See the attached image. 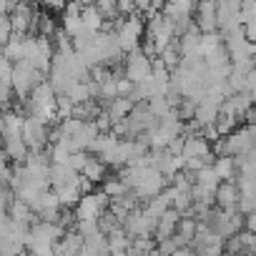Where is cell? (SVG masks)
Wrapping results in <instances>:
<instances>
[{"label": "cell", "instance_id": "1", "mask_svg": "<svg viewBox=\"0 0 256 256\" xmlns=\"http://www.w3.org/2000/svg\"><path fill=\"white\" fill-rule=\"evenodd\" d=\"M146 40L154 43L158 48V56H161V50L176 40V23L168 16H164V13L151 16L146 20Z\"/></svg>", "mask_w": 256, "mask_h": 256}, {"label": "cell", "instance_id": "2", "mask_svg": "<svg viewBox=\"0 0 256 256\" xmlns=\"http://www.w3.org/2000/svg\"><path fill=\"white\" fill-rule=\"evenodd\" d=\"M43 80H46L43 78V70H38L28 60L16 63V68H13V88H16V96L20 100H28V96L33 93V88L38 83H43Z\"/></svg>", "mask_w": 256, "mask_h": 256}, {"label": "cell", "instance_id": "3", "mask_svg": "<svg viewBox=\"0 0 256 256\" xmlns=\"http://www.w3.org/2000/svg\"><path fill=\"white\" fill-rule=\"evenodd\" d=\"M30 66H36L38 70L43 73H50L53 68V60H56V46L48 36H33L30 38V50H28V58H26Z\"/></svg>", "mask_w": 256, "mask_h": 256}, {"label": "cell", "instance_id": "4", "mask_svg": "<svg viewBox=\"0 0 256 256\" xmlns=\"http://www.w3.org/2000/svg\"><path fill=\"white\" fill-rule=\"evenodd\" d=\"M123 70H126V78L128 80H146L154 76V58L146 53V50H134V53H128L126 60H123Z\"/></svg>", "mask_w": 256, "mask_h": 256}, {"label": "cell", "instance_id": "5", "mask_svg": "<svg viewBox=\"0 0 256 256\" xmlns=\"http://www.w3.org/2000/svg\"><path fill=\"white\" fill-rule=\"evenodd\" d=\"M23 138L30 146V151H43L50 144V126L43 123L36 116H26V126H23Z\"/></svg>", "mask_w": 256, "mask_h": 256}, {"label": "cell", "instance_id": "6", "mask_svg": "<svg viewBox=\"0 0 256 256\" xmlns=\"http://www.w3.org/2000/svg\"><path fill=\"white\" fill-rule=\"evenodd\" d=\"M156 224H158V221L151 218V216L146 214V208H136L131 216L123 221V228L128 231V236H131V238H138V236H154Z\"/></svg>", "mask_w": 256, "mask_h": 256}, {"label": "cell", "instance_id": "7", "mask_svg": "<svg viewBox=\"0 0 256 256\" xmlns=\"http://www.w3.org/2000/svg\"><path fill=\"white\" fill-rule=\"evenodd\" d=\"M254 108V96L248 90H241V93H231L224 106H221V116H231L236 120H244L248 116V110Z\"/></svg>", "mask_w": 256, "mask_h": 256}, {"label": "cell", "instance_id": "8", "mask_svg": "<svg viewBox=\"0 0 256 256\" xmlns=\"http://www.w3.org/2000/svg\"><path fill=\"white\" fill-rule=\"evenodd\" d=\"M196 26L204 33H216L218 30V3H216V0H198Z\"/></svg>", "mask_w": 256, "mask_h": 256}, {"label": "cell", "instance_id": "9", "mask_svg": "<svg viewBox=\"0 0 256 256\" xmlns=\"http://www.w3.org/2000/svg\"><path fill=\"white\" fill-rule=\"evenodd\" d=\"M241 204V188L234 181H221L218 191H216V208H224L228 214H236Z\"/></svg>", "mask_w": 256, "mask_h": 256}, {"label": "cell", "instance_id": "10", "mask_svg": "<svg viewBox=\"0 0 256 256\" xmlns=\"http://www.w3.org/2000/svg\"><path fill=\"white\" fill-rule=\"evenodd\" d=\"M10 20H13L16 33L28 36V30H33V28H36V23H38V13H36L28 3H18V6H16V10L10 13Z\"/></svg>", "mask_w": 256, "mask_h": 256}, {"label": "cell", "instance_id": "11", "mask_svg": "<svg viewBox=\"0 0 256 256\" xmlns=\"http://www.w3.org/2000/svg\"><path fill=\"white\" fill-rule=\"evenodd\" d=\"M78 184H80V174L78 171H73L68 164H53V168H50V186L56 191L68 188V186H78Z\"/></svg>", "mask_w": 256, "mask_h": 256}, {"label": "cell", "instance_id": "12", "mask_svg": "<svg viewBox=\"0 0 256 256\" xmlns=\"http://www.w3.org/2000/svg\"><path fill=\"white\" fill-rule=\"evenodd\" d=\"M221 100H216V98H208V96H204V100L198 103V108H196V123L204 128V126H214L216 120H218V116H221Z\"/></svg>", "mask_w": 256, "mask_h": 256}, {"label": "cell", "instance_id": "13", "mask_svg": "<svg viewBox=\"0 0 256 256\" xmlns=\"http://www.w3.org/2000/svg\"><path fill=\"white\" fill-rule=\"evenodd\" d=\"M181 211H176V208H168L161 218H158V224H156V231H154V238L156 241H164V238H171V236H176V231H178V224H181Z\"/></svg>", "mask_w": 256, "mask_h": 256}, {"label": "cell", "instance_id": "14", "mask_svg": "<svg viewBox=\"0 0 256 256\" xmlns=\"http://www.w3.org/2000/svg\"><path fill=\"white\" fill-rule=\"evenodd\" d=\"M86 246V236H80L76 228H70L56 246H53V254L56 256H78Z\"/></svg>", "mask_w": 256, "mask_h": 256}, {"label": "cell", "instance_id": "15", "mask_svg": "<svg viewBox=\"0 0 256 256\" xmlns=\"http://www.w3.org/2000/svg\"><path fill=\"white\" fill-rule=\"evenodd\" d=\"M196 0H166L164 16H168L171 20H191V16L196 13Z\"/></svg>", "mask_w": 256, "mask_h": 256}, {"label": "cell", "instance_id": "16", "mask_svg": "<svg viewBox=\"0 0 256 256\" xmlns=\"http://www.w3.org/2000/svg\"><path fill=\"white\" fill-rule=\"evenodd\" d=\"M30 38H33V36H20V33H16V36L10 38V43L3 46V48H6L3 56L10 58L13 63L26 60V58H28V50H30Z\"/></svg>", "mask_w": 256, "mask_h": 256}, {"label": "cell", "instance_id": "17", "mask_svg": "<svg viewBox=\"0 0 256 256\" xmlns=\"http://www.w3.org/2000/svg\"><path fill=\"white\" fill-rule=\"evenodd\" d=\"M6 156H8L13 164H26V161H28L30 146L26 144L23 134H18V136H6Z\"/></svg>", "mask_w": 256, "mask_h": 256}, {"label": "cell", "instance_id": "18", "mask_svg": "<svg viewBox=\"0 0 256 256\" xmlns=\"http://www.w3.org/2000/svg\"><path fill=\"white\" fill-rule=\"evenodd\" d=\"M214 148H211V141L204 138V134H191L186 136V146H184V158H204L208 156Z\"/></svg>", "mask_w": 256, "mask_h": 256}, {"label": "cell", "instance_id": "19", "mask_svg": "<svg viewBox=\"0 0 256 256\" xmlns=\"http://www.w3.org/2000/svg\"><path fill=\"white\" fill-rule=\"evenodd\" d=\"M134 108H136V103L128 98V96H118V98H113L110 103H106V110H108V116L113 118V126L120 123V120H126L128 116H131Z\"/></svg>", "mask_w": 256, "mask_h": 256}, {"label": "cell", "instance_id": "20", "mask_svg": "<svg viewBox=\"0 0 256 256\" xmlns=\"http://www.w3.org/2000/svg\"><path fill=\"white\" fill-rule=\"evenodd\" d=\"M100 191H103L110 201H116V198H123L126 194H131L134 188L128 186L120 176H113V178H106V181H103V188H100Z\"/></svg>", "mask_w": 256, "mask_h": 256}, {"label": "cell", "instance_id": "21", "mask_svg": "<svg viewBox=\"0 0 256 256\" xmlns=\"http://www.w3.org/2000/svg\"><path fill=\"white\" fill-rule=\"evenodd\" d=\"M83 23H86V28H88L90 33H103V28H106V16L98 10V6H88V8H83Z\"/></svg>", "mask_w": 256, "mask_h": 256}, {"label": "cell", "instance_id": "22", "mask_svg": "<svg viewBox=\"0 0 256 256\" xmlns=\"http://www.w3.org/2000/svg\"><path fill=\"white\" fill-rule=\"evenodd\" d=\"M161 60H164V66L168 68V70H176L178 66H181V60H184V50H181V43H171V46H166L164 50H161V56H158Z\"/></svg>", "mask_w": 256, "mask_h": 256}, {"label": "cell", "instance_id": "23", "mask_svg": "<svg viewBox=\"0 0 256 256\" xmlns=\"http://www.w3.org/2000/svg\"><path fill=\"white\" fill-rule=\"evenodd\" d=\"M236 158L234 156H218L216 158V164H214V171L218 174V178L221 181H234V176H236Z\"/></svg>", "mask_w": 256, "mask_h": 256}, {"label": "cell", "instance_id": "24", "mask_svg": "<svg viewBox=\"0 0 256 256\" xmlns=\"http://www.w3.org/2000/svg\"><path fill=\"white\" fill-rule=\"evenodd\" d=\"M106 171H108V166L103 164V158L90 156V161H88L86 168H83V176H86L88 181H93V184H100V181H106Z\"/></svg>", "mask_w": 256, "mask_h": 256}, {"label": "cell", "instance_id": "25", "mask_svg": "<svg viewBox=\"0 0 256 256\" xmlns=\"http://www.w3.org/2000/svg\"><path fill=\"white\" fill-rule=\"evenodd\" d=\"M176 234L184 238L186 246L194 244V238H196V234H198V218H194V216H184L181 224H178V231H176Z\"/></svg>", "mask_w": 256, "mask_h": 256}, {"label": "cell", "instance_id": "26", "mask_svg": "<svg viewBox=\"0 0 256 256\" xmlns=\"http://www.w3.org/2000/svg\"><path fill=\"white\" fill-rule=\"evenodd\" d=\"M148 108H151V113H154L156 118H164V116H168L171 110H176V108L168 103L166 96H154V98L148 100Z\"/></svg>", "mask_w": 256, "mask_h": 256}, {"label": "cell", "instance_id": "27", "mask_svg": "<svg viewBox=\"0 0 256 256\" xmlns=\"http://www.w3.org/2000/svg\"><path fill=\"white\" fill-rule=\"evenodd\" d=\"M186 244H184V238L176 234V236H171V238H164V241H158V254L161 256H174L178 248H184Z\"/></svg>", "mask_w": 256, "mask_h": 256}, {"label": "cell", "instance_id": "28", "mask_svg": "<svg viewBox=\"0 0 256 256\" xmlns=\"http://www.w3.org/2000/svg\"><path fill=\"white\" fill-rule=\"evenodd\" d=\"M88 161H90L88 151H76V154H70V158H68V166H70L73 171L83 174V168H86V164H88Z\"/></svg>", "mask_w": 256, "mask_h": 256}, {"label": "cell", "instance_id": "29", "mask_svg": "<svg viewBox=\"0 0 256 256\" xmlns=\"http://www.w3.org/2000/svg\"><path fill=\"white\" fill-rule=\"evenodd\" d=\"M241 20H244V26L256 23V0H244L241 3Z\"/></svg>", "mask_w": 256, "mask_h": 256}, {"label": "cell", "instance_id": "30", "mask_svg": "<svg viewBox=\"0 0 256 256\" xmlns=\"http://www.w3.org/2000/svg\"><path fill=\"white\" fill-rule=\"evenodd\" d=\"M196 108H198V103H196V100L184 98V103H181L176 110H178V116H181L184 120H194V118H196Z\"/></svg>", "mask_w": 256, "mask_h": 256}, {"label": "cell", "instance_id": "31", "mask_svg": "<svg viewBox=\"0 0 256 256\" xmlns=\"http://www.w3.org/2000/svg\"><path fill=\"white\" fill-rule=\"evenodd\" d=\"M16 36V28H13V20H10V16H3V20H0V40H3V46L6 43H10V38Z\"/></svg>", "mask_w": 256, "mask_h": 256}, {"label": "cell", "instance_id": "32", "mask_svg": "<svg viewBox=\"0 0 256 256\" xmlns=\"http://www.w3.org/2000/svg\"><path fill=\"white\" fill-rule=\"evenodd\" d=\"M238 211L244 216L254 214L256 211V194H241V204H238Z\"/></svg>", "mask_w": 256, "mask_h": 256}, {"label": "cell", "instance_id": "33", "mask_svg": "<svg viewBox=\"0 0 256 256\" xmlns=\"http://www.w3.org/2000/svg\"><path fill=\"white\" fill-rule=\"evenodd\" d=\"M40 3L46 6V8H53V10H60V8H66L70 0H40Z\"/></svg>", "mask_w": 256, "mask_h": 256}, {"label": "cell", "instance_id": "34", "mask_svg": "<svg viewBox=\"0 0 256 256\" xmlns=\"http://www.w3.org/2000/svg\"><path fill=\"white\" fill-rule=\"evenodd\" d=\"M244 36H246V40H251V43L256 46V23H251V26H244Z\"/></svg>", "mask_w": 256, "mask_h": 256}, {"label": "cell", "instance_id": "35", "mask_svg": "<svg viewBox=\"0 0 256 256\" xmlns=\"http://www.w3.org/2000/svg\"><path fill=\"white\" fill-rule=\"evenodd\" d=\"M146 254H151V251H146V248H141L136 241L131 244V246H128V256H146Z\"/></svg>", "mask_w": 256, "mask_h": 256}, {"label": "cell", "instance_id": "36", "mask_svg": "<svg viewBox=\"0 0 256 256\" xmlns=\"http://www.w3.org/2000/svg\"><path fill=\"white\" fill-rule=\"evenodd\" d=\"M136 13H151V0H136Z\"/></svg>", "mask_w": 256, "mask_h": 256}, {"label": "cell", "instance_id": "37", "mask_svg": "<svg viewBox=\"0 0 256 256\" xmlns=\"http://www.w3.org/2000/svg\"><path fill=\"white\" fill-rule=\"evenodd\" d=\"M246 231H251V234H256V211L246 216Z\"/></svg>", "mask_w": 256, "mask_h": 256}, {"label": "cell", "instance_id": "38", "mask_svg": "<svg viewBox=\"0 0 256 256\" xmlns=\"http://www.w3.org/2000/svg\"><path fill=\"white\" fill-rule=\"evenodd\" d=\"M146 256H161V254H158V248H154V251H151V254H146Z\"/></svg>", "mask_w": 256, "mask_h": 256}, {"label": "cell", "instance_id": "39", "mask_svg": "<svg viewBox=\"0 0 256 256\" xmlns=\"http://www.w3.org/2000/svg\"><path fill=\"white\" fill-rule=\"evenodd\" d=\"M18 3H28V0H18Z\"/></svg>", "mask_w": 256, "mask_h": 256}]
</instances>
